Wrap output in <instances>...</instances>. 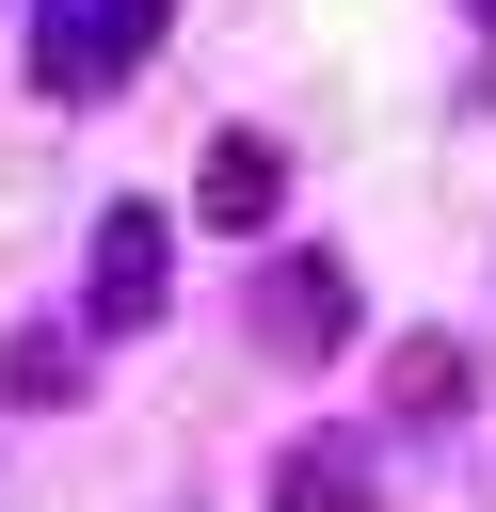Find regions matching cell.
I'll use <instances>...</instances> for the list:
<instances>
[{"label": "cell", "mask_w": 496, "mask_h": 512, "mask_svg": "<svg viewBox=\"0 0 496 512\" xmlns=\"http://www.w3.org/2000/svg\"><path fill=\"white\" fill-rule=\"evenodd\" d=\"M160 16H176V0H32V80H48V96H112V80L160 48Z\"/></svg>", "instance_id": "1"}, {"label": "cell", "mask_w": 496, "mask_h": 512, "mask_svg": "<svg viewBox=\"0 0 496 512\" xmlns=\"http://www.w3.org/2000/svg\"><path fill=\"white\" fill-rule=\"evenodd\" d=\"M160 288H176V224H160V208H112V224H96V320L144 336Z\"/></svg>", "instance_id": "2"}, {"label": "cell", "mask_w": 496, "mask_h": 512, "mask_svg": "<svg viewBox=\"0 0 496 512\" xmlns=\"http://www.w3.org/2000/svg\"><path fill=\"white\" fill-rule=\"evenodd\" d=\"M256 336H272V352H336V336H352V272L272 256V272H256Z\"/></svg>", "instance_id": "3"}, {"label": "cell", "mask_w": 496, "mask_h": 512, "mask_svg": "<svg viewBox=\"0 0 496 512\" xmlns=\"http://www.w3.org/2000/svg\"><path fill=\"white\" fill-rule=\"evenodd\" d=\"M272 512H368V448L352 432H288L272 448Z\"/></svg>", "instance_id": "4"}, {"label": "cell", "mask_w": 496, "mask_h": 512, "mask_svg": "<svg viewBox=\"0 0 496 512\" xmlns=\"http://www.w3.org/2000/svg\"><path fill=\"white\" fill-rule=\"evenodd\" d=\"M272 192H288V160H272V144H256V128H240V144H224V160H208V192H192V208H208V224H224V240H256V224H272Z\"/></svg>", "instance_id": "5"}, {"label": "cell", "mask_w": 496, "mask_h": 512, "mask_svg": "<svg viewBox=\"0 0 496 512\" xmlns=\"http://www.w3.org/2000/svg\"><path fill=\"white\" fill-rule=\"evenodd\" d=\"M400 416H464V352L448 336H400Z\"/></svg>", "instance_id": "6"}, {"label": "cell", "mask_w": 496, "mask_h": 512, "mask_svg": "<svg viewBox=\"0 0 496 512\" xmlns=\"http://www.w3.org/2000/svg\"><path fill=\"white\" fill-rule=\"evenodd\" d=\"M464 16H480V32H496V0H464Z\"/></svg>", "instance_id": "7"}]
</instances>
